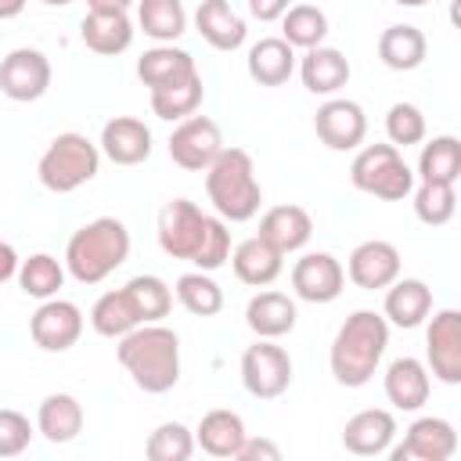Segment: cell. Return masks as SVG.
<instances>
[{
    "label": "cell",
    "mask_w": 461,
    "mask_h": 461,
    "mask_svg": "<svg viewBox=\"0 0 461 461\" xmlns=\"http://www.w3.org/2000/svg\"><path fill=\"white\" fill-rule=\"evenodd\" d=\"M385 346H389V321H385V313L353 310L342 321V328L335 331V339H331L328 364H331L335 382L346 385V389L367 385L371 375L382 364Z\"/></svg>",
    "instance_id": "cell-1"
},
{
    "label": "cell",
    "mask_w": 461,
    "mask_h": 461,
    "mask_svg": "<svg viewBox=\"0 0 461 461\" xmlns=\"http://www.w3.org/2000/svg\"><path fill=\"white\" fill-rule=\"evenodd\" d=\"M119 364L133 378L137 389L158 396L180 382V339L166 324H140L115 346Z\"/></svg>",
    "instance_id": "cell-2"
},
{
    "label": "cell",
    "mask_w": 461,
    "mask_h": 461,
    "mask_svg": "<svg viewBox=\"0 0 461 461\" xmlns=\"http://www.w3.org/2000/svg\"><path fill=\"white\" fill-rule=\"evenodd\" d=\"M130 256V230L115 216H97L83 223L65 245V267L79 285H97L119 270Z\"/></svg>",
    "instance_id": "cell-3"
},
{
    "label": "cell",
    "mask_w": 461,
    "mask_h": 461,
    "mask_svg": "<svg viewBox=\"0 0 461 461\" xmlns=\"http://www.w3.org/2000/svg\"><path fill=\"white\" fill-rule=\"evenodd\" d=\"M205 194L212 209L227 223H245L259 212L263 187L256 180V162L245 148H227L209 169H205Z\"/></svg>",
    "instance_id": "cell-4"
},
{
    "label": "cell",
    "mask_w": 461,
    "mask_h": 461,
    "mask_svg": "<svg viewBox=\"0 0 461 461\" xmlns=\"http://www.w3.org/2000/svg\"><path fill=\"white\" fill-rule=\"evenodd\" d=\"M101 155H104L101 144H94L83 133H72L68 130V133H58L47 144V151L40 155L36 176H40V184L47 191L68 194V191H76V187H83V184H90L97 176Z\"/></svg>",
    "instance_id": "cell-5"
},
{
    "label": "cell",
    "mask_w": 461,
    "mask_h": 461,
    "mask_svg": "<svg viewBox=\"0 0 461 461\" xmlns=\"http://www.w3.org/2000/svg\"><path fill=\"white\" fill-rule=\"evenodd\" d=\"M414 169L403 162L396 144H367L357 151L349 166V180L357 191L375 194L382 202H400L414 191Z\"/></svg>",
    "instance_id": "cell-6"
},
{
    "label": "cell",
    "mask_w": 461,
    "mask_h": 461,
    "mask_svg": "<svg viewBox=\"0 0 461 461\" xmlns=\"http://www.w3.org/2000/svg\"><path fill=\"white\" fill-rule=\"evenodd\" d=\"M241 385L256 400H277L292 385V357L277 339H256L241 353Z\"/></svg>",
    "instance_id": "cell-7"
},
{
    "label": "cell",
    "mask_w": 461,
    "mask_h": 461,
    "mask_svg": "<svg viewBox=\"0 0 461 461\" xmlns=\"http://www.w3.org/2000/svg\"><path fill=\"white\" fill-rule=\"evenodd\" d=\"M223 151V130L209 115H187L169 133V158L187 173H205Z\"/></svg>",
    "instance_id": "cell-8"
},
{
    "label": "cell",
    "mask_w": 461,
    "mask_h": 461,
    "mask_svg": "<svg viewBox=\"0 0 461 461\" xmlns=\"http://www.w3.org/2000/svg\"><path fill=\"white\" fill-rule=\"evenodd\" d=\"M209 230V216L191 198H173L158 212V245L173 259H194Z\"/></svg>",
    "instance_id": "cell-9"
},
{
    "label": "cell",
    "mask_w": 461,
    "mask_h": 461,
    "mask_svg": "<svg viewBox=\"0 0 461 461\" xmlns=\"http://www.w3.org/2000/svg\"><path fill=\"white\" fill-rule=\"evenodd\" d=\"M425 364L443 385H461V310L432 313L425 328Z\"/></svg>",
    "instance_id": "cell-10"
},
{
    "label": "cell",
    "mask_w": 461,
    "mask_h": 461,
    "mask_svg": "<svg viewBox=\"0 0 461 461\" xmlns=\"http://www.w3.org/2000/svg\"><path fill=\"white\" fill-rule=\"evenodd\" d=\"M29 335L40 349L47 353H65L79 342L83 335V310L68 299H43L36 306V313L29 317Z\"/></svg>",
    "instance_id": "cell-11"
},
{
    "label": "cell",
    "mask_w": 461,
    "mask_h": 461,
    "mask_svg": "<svg viewBox=\"0 0 461 461\" xmlns=\"http://www.w3.org/2000/svg\"><path fill=\"white\" fill-rule=\"evenodd\" d=\"M454 454H457V429L436 414L411 421L407 436L396 447H389L393 461H450Z\"/></svg>",
    "instance_id": "cell-12"
},
{
    "label": "cell",
    "mask_w": 461,
    "mask_h": 461,
    "mask_svg": "<svg viewBox=\"0 0 461 461\" xmlns=\"http://www.w3.org/2000/svg\"><path fill=\"white\" fill-rule=\"evenodd\" d=\"M313 130H317V137H321L324 148H331V151H353L367 137V115H364V108L357 101L331 97V101H324L317 108Z\"/></svg>",
    "instance_id": "cell-13"
},
{
    "label": "cell",
    "mask_w": 461,
    "mask_h": 461,
    "mask_svg": "<svg viewBox=\"0 0 461 461\" xmlns=\"http://www.w3.org/2000/svg\"><path fill=\"white\" fill-rule=\"evenodd\" d=\"M50 86V61L36 47H18L0 65V90L11 101H40Z\"/></svg>",
    "instance_id": "cell-14"
},
{
    "label": "cell",
    "mask_w": 461,
    "mask_h": 461,
    "mask_svg": "<svg viewBox=\"0 0 461 461\" xmlns=\"http://www.w3.org/2000/svg\"><path fill=\"white\" fill-rule=\"evenodd\" d=\"M346 270L331 252H306L292 267V288L303 303H335L342 295Z\"/></svg>",
    "instance_id": "cell-15"
},
{
    "label": "cell",
    "mask_w": 461,
    "mask_h": 461,
    "mask_svg": "<svg viewBox=\"0 0 461 461\" xmlns=\"http://www.w3.org/2000/svg\"><path fill=\"white\" fill-rule=\"evenodd\" d=\"M346 274H349V281H353L357 288H364V292L389 288V285L400 277V249H396L393 241H382V238L360 241V245L349 252Z\"/></svg>",
    "instance_id": "cell-16"
},
{
    "label": "cell",
    "mask_w": 461,
    "mask_h": 461,
    "mask_svg": "<svg viewBox=\"0 0 461 461\" xmlns=\"http://www.w3.org/2000/svg\"><path fill=\"white\" fill-rule=\"evenodd\" d=\"M396 439V418L382 407H367L357 411L346 425H342V447L357 457H378L393 447Z\"/></svg>",
    "instance_id": "cell-17"
},
{
    "label": "cell",
    "mask_w": 461,
    "mask_h": 461,
    "mask_svg": "<svg viewBox=\"0 0 461 461\" xmlns=\"http://www.w3.org/2000/svg\"><path fill=\"white\" fill-rule=\"evenodd\" d=\"M432 371L418 357H396L385 367V400L396 411H421L429 403Z\"/></svg>",
    "instance_id": "cell-18"
},
{
    "label": "cell",
    "mask_w": 461,
    "mask_h": 461,
    "mask_svg": "<svg viewBox=\"0 0 461 461\" xmlns=\"http://www.w3.org/2000/svg\"><path fill=\"white\" fill-rule=\"evenodd\" d=\"M101 151L115 166H140L151 155V130L133 115H115L101 126Z\"/></svg>",
    "instance_id": "cell-19"
},
{
    "label": "cell",
    "mask_w": 461,
    "mask_h": 461,
    "mask_svg": "<svg viewBox=\"0 0 461 461\" xmlns=\"http://www.w3.org/2000/svg\"><path fill=\"white\" fill-rule=\"evenodd\" d=\"M230 267H234V277L241 285H252V288H267L281 277L285 270V252L277 245H270L263 234L256 238H245L234 252H230Z\"/></svg>",
    "instance_id": "cell-20"
},
{
    "label": "cell",
    "mask_w": 461,
    "mask_h": 461,
    "mask_svg": "<svg viewBox=\"0 0 461 461\" xmlns=\"http://www.w3.org/2000/svg\"><path fill=\"white\" fill-rule=\"evenodd\" d=\"M295 321H299L295 303L285 292H274V288L252 295L249 306H245V324L252 328L256 339H285L295 328Z\"/></svg>",
    "instance_id": "cell-21"
},
{
    "label": "cell",
    "mask_w": 461,
    "mask_h": 461,
    "mask_svg": "<svg viewBox=\"0 0 461 461\" xmlns=\"http://www.w3.org/2000/svg\"><path fill=\"white\" fill-rule=\"evenodd\" d=\"M79 36L94 54L115 58L133 43V22L126 11H86L79 22Z\"/></svg>",
    "instance_id": "cell-22"
},
{
    "label": "cell",
    "mask_w": 461,
    "mask_h": 461,
    "mask_svg": "<svg viewBox=\"0 0 461 461\" xmlns=\"http://www.w3.org/2000/svg\"><path fill=\"white\" fill-rule=\"evenodd\" d=\"M349 61H346V54L342 50H335V47H313V50H306L303 54V61H299V79H303V86L310 90V94H321V97H331V94H339L346 83H349Z\"/></svg>",
    "instance_id": "cell-23"
},
{
    "label": "cell",
    "mask_w": 461,
    "mask_h": 461,
    "mask_svg": "<svg viewBox=\"0 0 461 461\" xmlns=\"http://www.w3.org/2000/svg\"><path fill=\"white\" fill-rule=\"evenodd\" d=\"M385 321L396 328H418L432 313V288L421 277H396L385 288Z\"/></svg>",
    "instance_id": "cell-24"
},
{
    "label": "cell",
    "mask_w": 461,
    "mask_h": 461,
    "mask_svg": "<svg viewBox=\"0 0 461 461\" xmlns=\"http://www.w3.org/2000/svg\"><path fill=\"white\" fill-rule=\"evenodd\" d=\"M194 436H198V447L209 457H238L241 447H245V439H249L241 414L238 411H227V407H216V411L202 414Z\"/></svg>",
    "instance_id": "cell-25"
},
{
    "label": "cell",
    "mask_w": 461,
    "mask_h": 461,
    "mask_svg": "<svg viewBox=\"0 0 461 461\" xmlns=\"http://www.w3.org/2000/svg\"><path fill=\"white\" fill-rule=\"evenodd\" d=\"M194 25L202 40L216 50H238L245 43V18L227 4V0H202L194 11Z\"/></svg>",
    "instance_id": "cell-26"
},
{
    "label": "cell",
    "mask_w": 461,
    "mask_h": 461,
    "mask_svg": "<svg viewBox=\"0 0 461 461\" xmlns=\"http://www.w3.org/2000/svg\"><path fill=\"white\" fill-rule=\"evenodd\" d=\"M245 65H249V76L259 86H281L295 72V47L285 36H267V40L249 47Z\"/></svg>",
    "instance_id": "cell-27"
},
{
    "label": "cell",
    "mask_w": 461,
    "mask_h": 461,
    "mask_svg": "<svg viewBox=\"0 0 461 461\" xmlns=\"http://www.w3.org/2000/svg\"><path fill=\"white\" fill-rule=\"evenodd\" d=\"M259 234L288 256V252H299L310 241L313 220H310V212L303 205H274V209H267L259 216Z\"/></svg>",
    "instance_id": "cell-28"
},
{
    "label": "cell",
    "mask_w": 461,
    "mask_h": 461,
    "mask_svg": "<svg viewBox=\"0 0 461 461\" xmlns=\"http://www.w3.org/2000/svg\"><path fill=\"white\" fill-rule=\"evenodd\" d=\"M36 429L47 443H72L83 432V403L72 393H50L40 400Z\"/></svg>",
    "instance_id": "cell-29"
},
{
    "label": "cell",
    "mask_w": 461,
    "mask_h": 461,
    "mask_svg": "<svg viewBox=\"0 0 461 461\" xmlns=\"http://www.w3.org/2000/svg\"><path fill=\"white\" fill-rule=\"evenodd\" d=\"M194 72H198V68H194V58H191L187 50L173 47V43H158V47L144 50L140 61H137V76H140V83H144L148 90L169 86V83L187 79V76H194Z\"/></svg>",
    "instance_id": "cell-30"
},
{
    "label": "cell",
    "mask_w": 461,
    "mask_h": 461,
    "mask_svg": "<svg viewBox=\"0 0 461 461\" xmlns=\"http://www.w3.org/2000/svg\"><path fill=\"white\" fill-rule=\"evenodd\" d=\"M429 54V40L418 25H389L382 36H378V58L385 68L393 72H411L425 61Z\"/></svg>",
    "instance_id": "cell-31"
},
{
    "label": "cell",
    "mask_w": 461,
    "mask_h": 461,
    "mask_svg": "<svg viewBox=\"0 0 461 461\" xmlns=\"http://www.w3.org/2000/svg\"><path fill=\"white\" fill-rule=\"evenodd\" d=\"M140 313L130 299L126 288H115V292H104L94 306H90V328L101 335V339H122L130 335L133 328H140Z\"/></svg>",
    "instance_id": "cell-32"
},
{
    "label": "cell",
    "mask_w": 461,
    "mask_h": 461,
    "mask_svg": "<svg viewBox=\"0 0 461 461\" xmlns=\"http://www.w3.org/2000/svg\"><path fill=\"white\" fill-rule=\"evenodd\" d=\"M137 25L155 43H173L187 32V11L180 0H137Z\"/></svg>",
    "instance_id": "cell-33"
},
{
    "label": "cell",
    "mask_w": 461,
    "mask_h": 461,
    "mask_svg": "<svg viewBox=\"0 0 461 461\" xmlns=\"http://www.w3.org/2000/svg\"><path fill=\"white\" fill-rule=\"evenodd\" d=\"M418 176L436 184H454L461 176V140L454 133H439L425 140L418 155Z\"/></svg>",
    "instance_id": "cell-34"
},
{
    "label": "cell",
    "mask_w": 461,
    "mask_h": 461,
    "mask_svg": "<svg viewBox=\"0 0 461 461\" xmlns=\"http://www.w3.org/2000/svg\"><path fill=\"white\" fill-rule=\"evenodd\" d=\"M202 94H205V90H202V76L194 72V76H187V79H176V83H169V86L151 90V112H155L158 119H166V122H184L187 115L198 112Z\"/></svg>",
    "instance_id": "cell-35"
},
{
    "label": "cell",
    "mask_w": 461,
    "mask_h": 461,
    "mask_svg": "<svg viewBox=\"0 0 461 461\" xmlns=\"http://www.w3.org/2000/svg\"><path fill=\"white\" fill-rule=\"evenodd\" d=\"M65 270H68V267H61L50 252H32V256L22 259L18 288H22L25 295L40 299V303H43V299H54L58 288L65 285Z\"/></svg>",
    "instance_id": "cell-36"
},
{
    "label": "cell",
    "mask_w": 461,
    "mask_h": 461,
    "mask_svg": "<svg viewBox=\"0 0 461 461\" xmlns=\"http://www.w3.org/2000/svg\"><path fill=\"white\" fill-rule=\"evenodd\" d=\"M176 303L194 317H216L223 310V288L209 277V270H191L176 277Z\"/></svg>",
    "instance_id": "cell-37"
},
{
    "label": "cell",
    "mask_w": 461,
    "mask_h": 461,
    "mask_svg": "<svg viewBox=\"0 0 461 461\" xmlns=\"http://www.w3.org/2000/svg\"><path fill=\"white\" fill-rule=\"evenodd\" d=\"M281 36L299 50H313L328 36V14L313 4H292L281 18Z\"/></svg>",
    "instance_id": "cell-38"
},
{
    "label": "cell",
    "mask_w": 461,
    "mask_h": 461,
    "mask_svg": "<svg viewBox=\"0 0 461 461\" xmlns=\"http://www.w3.org/2000/svg\"><path fill=\"white\" fill-rule=\"evenodd\" d=\"M122 288L130 292V299H133V306H137L144 324H158L173 310V288L155 274H137Z\"/></svg>",
    "instance_id": "cell-39"
},
{
    "label": "cell",
    "mask_w": 461,
    "mask_h": 461,
    "mask_svg": "<svg viewBox=\"0 0 461 461\" xmlns=\"http://www.w3.org/2000/svg\"><path fill=\"white\" fill-rule=\"evenodd\" d=\"M457 212V194L454 184H436V180H421L414 187V216L429 227H443L450 223Z\"/></svg>",
    "instance_id": "cell-40"
},
{
    "label": "cell",
    "mask_w": 461,
    "mask_h": 461,
    "mask_svg": "<svg viewBox=\"0 0 461 461\" xmlns=\"http://www.w3.org/2000/svg\"><path fill=\"white\" fill-rule=\"evenodd\" d=\"M194 447H198V436H194L184 421H162V425L148 436L144 454H148L151 461H187V457L194 454Z\"/></svg>",
    "instance_id": "cell-41"
},
{
    "label": "cell",
    "mask_w": 461,
    "mask_h": 461,
    "mask_svg": "<svg viewBox=\"0 0 461 461\" xmlns=\"http://www.w3.org/2000/svg\"><path fill=\"white\" fill-rule=\"evenodd\" d=\"M385 133H389V144H396V148L421 144L425 140V115H421V108L411 104V101H396L385 112Z\"/></svg>",
    "instance_id": "cell-42"
},
{
    "label": "cell",
    "mask_w": 461,
    "mask_h": 461,
    "mask_svg": "<svg viewBox=\"0 0 461 461\" xmlns=\"http://www.w3.org/2000/svg\"><path fill=\"white\" fill-rule=\"evenodd\" d=\"M230 259V230H227V220L223 216H209V230H205V241L198 249V256L191 259L198 270H220L223 263Z\"/></svg>",
    "instance_id": "cell-43"
},
{
    "label": "cell",
    "mask_w": 461,
    "mask_h": 461,
    "mask_svg": "<svg viewBox=\"0 0 461 461\" xmlns=\"http://www.w3.org/2000/svg\"><path fill=\"white\" fill-rule=\"evenodd\" d=\"M32 443V425L22 411L14 407H4L0 411V457H18L25 447Z\"/></svg>",
    "instance_id": "cell-44"
},
{
    "label": "cell",
    "mask_w": 461,
    "mask_h": 461,
    "mask_svg": "<svg viewBox=\"0 0 461 461\" xmlns=\"http://www.w3.org/2000/svg\"><path fill=\"white\" fill-rule=\"evenodd\" d=\"M234 461H281V447L267 436H249Z\"/></svg>",
    "instance_id": "cell-45"
},
{
    "label": "cell",
    "mask_w": 461,
    "mask_h": 461,
    "mask_svg": "<svg viewBox=\"0 0 461 461\" xmlns=\"http://www.w3.org/2000/svg\"><path fill=\"white\" fill-rule=\"evenodd\" d=\"M288 7H292V0H249V14L259 22H277V18H285Z\"/></svg>",
    "instance_id": "cell-46"
},
{
    "label": "cell",
    "mask_w": 461,
    "mask_h": 461,
    "mask_svg": "<svg viewBox=\"0 0 461 461\" xmlns=\"http://www.w3.org/2000/svg\"><path fill=\"white\" fill-rule=\"evenodd\" d=\"M0 281H18V270H22V263H18V252H14V245L11 241H4V249H0Z\"/></svg>",
    "instance_id": "cell-47"
},
{
    "label": "cell",
    "mask_w": 461,
    "mask_h": 461,
    "mask_svg": "<svg viewBox=\"0 0 461 461\" xmlns=\"http://www.w3.org/2000/svg\"><path fill=\"white\" fill-rule=\"evenodd\" d=\"M90 11H126L133 0H86Z\"/></svg>",
    "instance_id": "cell-48"
},
{
    "label": "cell",
    "mask_w": 461,
    "mask_h": 461,
    "mask_svg": "<svg viewBox=\"0 0 461 461\" xmlns=\"http://www.w3.org/2000/svg\"><path fill=\"white\" fill-rule=\"evenodd\" d=\"M22 7H25V0H0V18H4V22H7V18H18Z\"/></svg>",
    "instance_id": "cell-49"
},
{
    "label": "cell",
    "mask_w": 461,
    "mask_h": 461,
    "mask_svg": "<svg viewBox=\"0 0 461 461\" xmlns=\"http://www.w3.org/2000/svg\"><path fill=\"white\" fill-rule=\"evenodd\" d=\"M447 14H450V25L461 32V0H450V11Z\"/></svg>",
    "instance_id": "cell-50"
},
{
    "label": "cell",
    "mask_w": 461,
    "mask_h": 461,
    "mask_svg": "<svg viewBox=\"0 0 461 461\" xmlns=\"http://www.w3.org/2000/svg\"><path fill=\"white\" fill-rule=\"evenodd\" d=\"M393 4H400V7H425L429 0H393Z\"/></svg>",
    "instance_id": "cell-51"
},
{
    "label": "cell",
    "mask_w": 461,
    "mask_h": 461,
    "mask_svg": "<svg viewBox=\"0 0 461 461\" xmlns=\"http://www.w3.org/2000/svg\"><path fill=\"white\" fill-rule=\"evenodd\" d=\"M47 7H65V4H72V0H43Z\"/></svg>",
    "instance_id": "cell-52"
}]
</instances>
